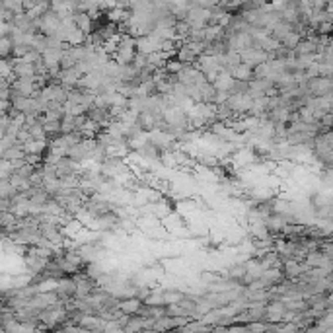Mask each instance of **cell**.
Here are the masks:
<instances>
[{
	"instance_id": "6da1fadb",
	"label": "cell",
	"mask_w": 333,
	"mask_h": 333,
	"mask_svg": "<svg viewBox=\"0 0 333 333\" xmlns=\"http://www.w3.org/2000/svg\"><path fill=\"white\" fill-rule=\"evenodd\" d=\"M72 20H74V25L84 35H92L94 33V18L90 14H86V12H72Z\"/></svg>"
},
{
	"instance_id": "7a4b0ae2",
	"label": "cell",
	"mask_w": 333,
	"mask_h": 333,
	"mask_svg": "<svg viewBox=\"0 0 333 333\" xmlns=\"http://www.w3.org/2000/svg\"><path fill=\"white\" fill-rule=\"evenodd\" d=\"M142 306H144V302L142 300H138V298H125V300H121V312L123 314H127V316H138L140 310H142Z\"/></svg>"
},
{
	"instance_id": "3957f363",
	"label": "cell",
	"mask_w": 333,
	"mask_h": 333,
	"mask_svg": "<svg viewBox=\"0 0 333 333\" xmlns=\"http://www.w3.org/2000/svg\"><path fill=\"white\" fill-rule=\"evenodd\" d=\"M176 59H178V61H181L185 67H195V63L199 61V57H197V55H195V53H193V51H191V49H189V47H187L185 43L181 45V49L178 51Z\"/></svg>"
},
{
	"instance_id": "277c9868",
	"label": "cell",
	"mask_w": 333,
	"mask_h": 333,
	"mask_svg": "<svg viewBox=\"0 0 333 333\" xmlns=\"http://www.w3.org/2000/svg\"><path fill=\"white\" fill-rule=\"evenodd\" d=\"M213 84H215V88L219 90V92H230L232 84H234V76H230L228 72H224V70H222Z\"/></svg>"
},
{
	"instance_id": "5b68a950",
	"label": "cell",
	"mask_w": 333,
	"mask_h": 333,
	"mask_svg": "<svg viewBox=\"0 0 333 333\" xmlns=\"http://www.w3.org/2000/svg\"><path fill=\"white\" fill-rule=\"evenodd\" d=\"M146 330V320L140 316H131L129 324L125 326V333H142Z\"/></svg>"
},
{
	"instance_id": "8992f818",
	"label": "cell",
	"mask_w": 333,
	"mask_h": 333,
	"mask_svg": "<svg viewBox=\"0 0 333 333\" xmlns=\"http://www.w3.org/2000/svg\"><path fill=\"white\" fill-rule=\"evenodd\" d=\"M234 78H236V80H242V82H251V80L255 78V70L242 63L240 67L236 68V72H234Z\"/></svg>"
},
{
	"instance_id": "52a82bcc",
	"label": "cell",
	"mask_w": 333,
	"mask_h": 333,
	"mask_svg": "<svg viewBox=\"0 0 333 333\" xmlns=\"http://www.w3.org/2000/svg\"><path fill=\"white\" fill-rule=\"evenodd\" d=\"M185 298V294L178 289L172 290H164V300H166V306H174V304H179L181 300Z\"/></svg>"
},
{
	"instance_id": "ba28073f",
	"label": "cell",
	"mask_w": 333,
	"mask_h": 333,
	"mask_svg": "<svg viewBox=\"0 0 333 333\" xmlns=\"http://www.w3.org/2000/svg\"><path fill=\"white\" fill-rule=\"evenodd\" d=\"M183 68H185V65L181 63V61H178L176 57H172L168 63H166V72H170V74H181L183 72Z\"/></svg>"
},
{
	"instance_id": "9c48e42d",
	"label": "cell",
	"mask_w": 333,
	"mask_h": 333,
	"mask_svg": "<svg viewBox=\"0 0 333 333\" xmlns=\"http://www.w3.org/2000/svg\"><path fill=\"white\" fill-rule=\"evenodd\" d=\"M322 253H324L326 257L333 259V240H330V242H326V244L322 245Z\"/></svg>"
},
{
	"instance_id": "30bf717a",
	"label": "cell",
	"mask_w": 333,
	"mask_h": 333,
	"mask_svg": "<svg viewBox=\"0 0 333 333\" xmlns=\"http://www.w3.org/2000/svg\"><path fill=\"white\" fill-rule=\"evenodd\" d=\"M142 333H160V332H156V330H144Z\"/></svg>"
}]
</instances>
